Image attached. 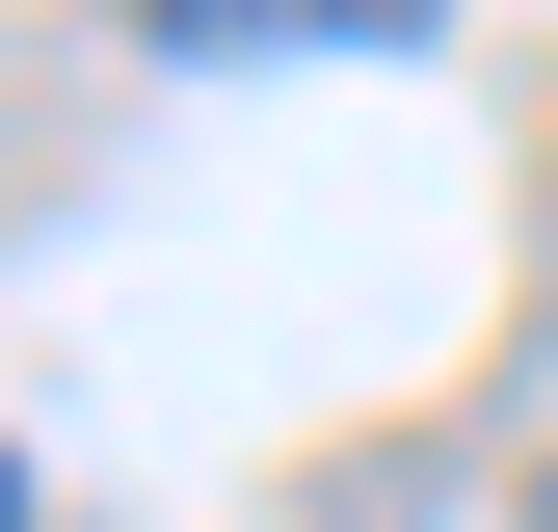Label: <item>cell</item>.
Segmentation results:
<instances>
[{
	"label": "cell",
	"instance_id": "cell-1",
	"mask_svg": "<svg viewBox=\"0 0 558 532\" xmlns=\"http://www.w3.org/2000/svg\"><path fill=\"white\" fill-rule=\"evenodd\" d=\"M160 53H426L452 0H133Z\"/></svg>",
	"mask_w": 558,
	"mask_h": 532
},
{
	"label": "cell",
	"instance_id": "cell-2",
	"mask_svg": "<svg viewBox=\"0 0 558 532\" xmlns=\"http://www.w3.org/2000/svg\"><path fill=\"white\" fill-rule=\"evenodd\" d=\"M532 532H558V452H532Z\"/></svg>",
	"mask_w": 558,
	"mask_h": 532
},
{
	"label": "cell",
	"instance_id": "cell-3",
	"mask_svg": "<svg viewBox=\"0 0 558 532\" xmlns=\"http://www.w3.org/2000/svg\"><path fill=\"white\" fill-rule=\"evenodd\" d=\"M0 532H27V480H0Z\"/></svg>",
	"mask_w": 558,
	"mask_h": 532
}]
</instances>
